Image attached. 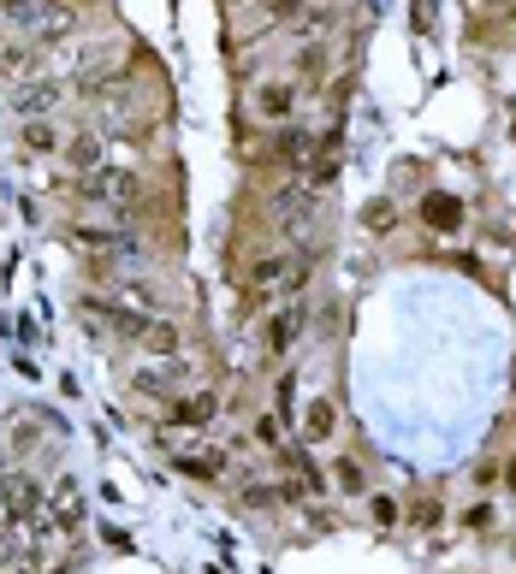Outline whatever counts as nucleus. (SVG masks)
<instances>
[{
	"instance_id": "f257e3e1",
	"label": "nucleus",
	"mask_w": 516,
	"mask_h": 574,
	"mask_svg": "<svg viewBox=\"0 0 516 574\" xmlns=\"http://www.w3.org/2000/svg\"><path fill=\"white\" fill-rule=\"evenodd\" d=\"M83 189H90L95 207L131 214V202H136V172H125V166H101V172H90V178H83Z\"/></svg>"
},
{
	"instance_id": "f03ea898",
	"label": "nucleus",
	"mask_w": 516,
	"mask_h": 574,
	"mask_svg": "<svg viewBox=\"0 0 516 574\" xmlns=\"http://www.w3.org/2000/svg\"><path fill=\"white\" fill-rule=\"evenodd\" d=\"M42 527H54V533H78L83 527V492H78V480H54V498L42 503Z\"/></svg>"
},
{
	"instance_id": "7ed1b4c3",
	"label": "nucleus",
	"mask_w": 516,
	"mask_h": 574,
	"mask_svg": "<svg viewBox=\"0 0 516 574\" xmlns=\"http://www.w3.org/2000/svg\"><path fill=\"white\" fill-rule=\"evenodd\" d=\"M42 503H48V498H42V485L30 480V474H12L7 485H0V510H7L12 521H37Z\"/></svg>"
},
{
	"instance_id": "20e7f679",
	"label": "nucleus",
	"mask_w": 516,
	"mask_h": 574,
	"mask_svg": "<svg viewBox=\"0 0 516 574\" xmlns=\"http://www.w3.org/2000/svg\"><path fill=\"white\" fill-rule=\"evenodd\" d=\"M184 379H191V361H184V356H161V361H149V368H136V386L154 391V397L179 391Z\"/></svg>"
},
{
	"instance_id": "39448f33",
	"label": "nucleus",
	"mask_w": 516,
	"mask_h": 574,
	"mask_svg": "<svg viewBox=\"0 0 516 574\" xmlns=\"http://www.w3.org/2000/svg\"><path fill=\"white\" fill-rule=\"evenodd\" d=\"M297 332H303V303L291 297V308H280V315L267 320V350H273V356H285L291 344H297Z\"/></svg>"
},
{
	"instance_id": "423d86ee",
	"label": "nucleus",
	"mask_w": 516,
	"mask_h": 574,
	"mask_svg": "<svg viewBox=\"0 0 516 574\" xmlns=\"http://www.w3.org/2000/svg\"><path fill=\"white\" fill-rule=\"evenodd\" d=\"M338 432V409H333V397H315V403L303 409V439L308 444H326Z\"/></svg>"
},
{
	"instance_id": "0eeeda50",
	"label": "nucleus",
	"mask_w": 516,
	"mask_h": 574,
	"mask_svg": "<svg viewBox=\"0 0 516 574\" xmlns=\"http://www.w3.org/2000/svg\"><path fill=\"white\" fill-rule=\"evenodd\" d=\"M12 107H19L24 119H42V113H54V107H60V83H24V90L12 95Z\"/></svg>"
},
{
	"instance_id": "6e6552de",
	"label": "nucleus",
	"mask_w": 516,
	"mask_h": 574,
	"mask_svg": "<svg viewBox=\"0 0 516 574\" xmlns=\"http://www.w3.org/2000/svg\"><path fill=\"white\" fill-rule=\"evenodd\" d=\"M136 344H143L149 356H179V326H172V320H143Z\"/></svg>"
},
{
	"instance_id": "1a4fd4ad",
	"label": "nucleus",
	"mask_w": 516,
	"mask_h": 574,
	"mask_svg": "<svg viewBox=\"0 0 516 574\" xmlns=\"http://www.w3.org/2000/svg\"><path fill=\"white\" fill-rule=\"evenodd\" d=\"M291 83H262V90H255V113L262 119H291Z\"/></svg>"
},
{
	"instance_id": "9d476101",
	"label": "nucleus",
	"mask_w": 516,
	"mask_h": 574,
	"mask_svg": "<svg viewBox=\"0 0 516 574\" xmlns=\"http://www.w3.org/2000/svg\"><path fill=\"white\" fill-rule=\"evenodd\" d=\"M422 214H427L434 232H457V225H463V202L457 196H434V202H422Z\"/></svg>"
},
{
	"instance_id": "9b49d317",
	"label": "nucleus",
	"mask_w": 516,
	"mask_h": 574,
	"mask_svg": "<svg viewBox=\"0 0 516 574\" xmlns=\"http://www.w3.org/2000/svg\"><path fill=\"white\" fill-rule=\"evenodd\" d=\"M72 166L83 172V178L101 172V166H108V143H101V136H78V143H72Z\"/></svg>"
},
{
	"instance_id": "f8f14e48",
	"label": "nucleus",
	"mask_w": 516,
	"mask_h": 574,
	"mask_svg": "<svg viewBox=\"0 0 516 574\" xmlns=\"http://www.w3.org/2000/svg\"><path fill=\"white\" fill-rule=\"evenodd\" d=\"M214 409H220L214 391H196V397H184V403H179V421H184V427H209Z\"/></svg>"
},
{
	"instance_id": "ddd939ff",
	"label": "nucleus",
	"mask_w": 516,
	"mask_h": 574,
	"mask_svg": "<svg viewBox=\"0 0 516 574\" xmlns=\"http://www.w3.org/2000/svg\"><path fill=\"white\" fill-rule=\"evenodd\" d=\"M303 207H308V184H285L280 196H273V214H280V219H297Z\"/></svg>"
},
{
	"instance_id": "4468645a",
	"label": "nucleus",
	"mask_w": 516,
	"mask_h": 574,
	"mask_svg": "<svg viewBox=\"0 0 516 574\" xmlns=\"http://www.w3.org/2000/svg\"><path fill=\"white\" fill-rule=\"evenodd\" d=\"M184 468H191V474H202V480H214L220 474V468H226V462H220V450H184V457H179Z\"/></svg>"
},
{
	"instance_id": "2eb2a0df",
	"label": "nucleus",
	"mask_w": 516,
	"mask_h": 574,
	"mask_svg": "<svg viewBox=\"0 0 516 574\" xmlns=\"http://www.w3.org/2000/svg\"><path fill=\"white\" fill-rule=\"evenodd\" d=\"M24 148H37V154L60 148V131H54V125H42V119H30V125H24Z\"/></svg>"
},
{
	"instance_id": "dca6fc26",
	"label": "nucleus",
	"mask_w": 516,
	"mask_h": 574,
	"mask_svg": "<svg viewBox=\"0 0 516 574\" xmlns=\"http://www.w3.org/2000/svg\"><path fill=\"white\" fill-rule=\"evenodd\" d=\"M333 474H338V492H351V498H356V492H368V480H363V468H356V462H338Z\"/></svg>"
},
{
	"instance_id": "f3484780",
	"label": "nucleus",
	"mask_w": 516,
	"mask_h": 574,
	"mask_svg": "<svg viewBox=\"0 0 516 574\" xmlns=\"http://www.w3.org/2000/svg\"><path fill=\"white\" fill-rule=\"evenodd\" d=\"M262 7H267V19H273V24H285V19H297L303 0H262Z\"/></svg>"
},
{
	"instance_id": "a211bd4d",
	"label": "nucleus",
	"mask_w": 516,
	"mask_h": 574,
	"mask_svg": "<svg viewBox=\"0 0 516 574\" xmlns=\"http://www.w3.org/2000/svg\"><path fill=\"white\" fill-rule=\"evenodd\" d=\"M255 439H262V444H280L285 432H280V421H273V414H262V421H255Z\"/></svg>"
},
{
	"instance_id": "6ab92c4d",
	"label": "nucleus",
	"mask_w": 516,
	"mask_h": 574,
	"mask_svg": "<svg viewBox=\"0 0 516 574\" xmlns=\"http://www.w3.org/2000/svg\"><path fill=\"white\" fill-rule=\"evenodd\" d=\"M374 521H381V527H392V521H398V503H392V498H374Z\"/></svg>"
},
{
	"instance_id": "aec40b11",
	"label": "nucleus",
	"mask_w": 516,
	"mask_h": 574,
	"mask_svg": "<svg viewBox=\"0 0 516 574\" xmlns=\"http://www.w3.org/2000/svg\"><path fill=\"white\" fill-rule=\"evenodd\" d=\"M392 219H398V214H392V202H381V207H368V225H374V232H386Z\"/></svg>"
},
{
	"instance_id": "412c9836",
	"label": "nucleus",
	"mask_w": 516,
	"mask_h": 574,
	"mask_svg": "<svg viewBox=\"0 0 516 574\" xmlns=\"http://www.w3.org/2000/svg\"><path fill=\"white\" fill-rule=\"evenodd\" d=\"M505 485H510V492H516V462H510V468H505Z\"/></svg>"
},
{
	"instance_id": "4be33fe9",
	"label": "nucleus",
	"mask_w": 516,
	"mask_h": 574,
	"mask_svg": "<svg viewBox=\"0 0 516 574\" xmlns=\"http://www.w3.org/2000/svg\"><path fill=\"white\" fill-rule=\"evenodd\" d=\"M226 7H237V0H226Z\"/></svg>"
}]
</instances>
